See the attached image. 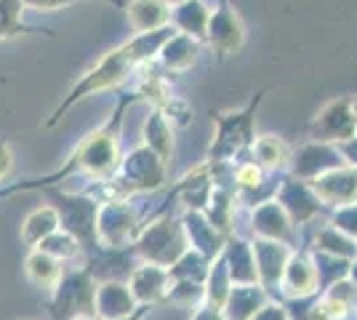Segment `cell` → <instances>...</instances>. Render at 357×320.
I'll list each match as a JSON object with an SVG mask.
<instances>
[{"label": "cell", "mask_w": 357, "mask_h": 320, "mask_svg": "<svg viewBox=\"0 0 357 320\" xmlns=\"http://www.w3.org/2000/svg\"><path fill=\"white\" fill-rule=\"evenodd\" d=\"M253 232L261 241H275V243H288L294 235V222L288 219L283 206L278 200H264L253 211Z\"/></svg>", "instance_id": "13"}, {"label": "cell", "mask_w": 357, "mask_h": 320, "mask_svg": "<svg viewBox=\"0 0 357 320\" xmlns=\"http://www.w3.org/2000/svg\"><path fill=\"white\" fill-rule=\"evenodd\" d=\"M105 3H109V6H123V8H126V3H123V0H105Z\"/></svg>", "instance_id": "38"}, {"label": "cell", "mask_w": 357, "mask_h": 320, "mask_svg": "<svg viewBox=\"0 0 357 320\" xmlns=\"http://www.w3.org/2000/svg\"><path fill=\"white\" fill-rule=\"evenodd\" d=\"M77 320H86V318H77Z\"/></svg>", "instance_id": "41"}, {"label": "cell", "mask_w": 357, "mask_h": 320, "mask_svg": "<svg viewBox=\"0 0 357 320\" xmlns=\"http://www.w3.org/2000/svg\"><path fill=\"white\" fill-rule=\"evenodd\" d=\"M77 248H80L77 241L70 232H61V229H56L54 235H48L43 243L38 245V251H43V254L54 257V259H70V257L77 254Z\"/></svg>", "instance_id": "27"}, {"label": "cell", "mask_w": 357, "mask_h": 320, "mask_svg": "<svg viewBox=\"0 0 357 320\" xmlns=\"http://www.w3.org/2000/svg\"><path fill=\"white\" fill-rule=\"evenodd\" d=\"M278 203L283 206V211L288 213V219L294 222V224H304V222H310L314 213L320 211V200L317 195L312 192V187L310 182H301L296 176H291V179H285L280 184V190H278Z\"/></svg>", "instance_id": "12"}, {"label": "cell", "mask_w": 357, "mask_h": 320, "mask_svg": "<svg viewBox=\"0 0 357 320\" xmlns=\"http://www.w3.org/2000/svg\"><path fill=\"white\" fill-rule=\"evenodd\" d=\"M165 3H168L171 8H176V6H181V3H187V0H165Z\"/></svg>", "instance_id": "37"}, {"label": "cell", "mask_w": 357, "mask_h": 320, "mask_svg": "<svg viewBox=\"0 0 357 320\" xmlns=\"http://www.w3.org/2000/svg\"><path fill=\"white\" fill-rule=\"evenodd\" d=\"M333 227L344 232V235H349V238H357V203L355 206H344V208L336 211Z\"/></svg>", "instance_id": "30"}, {"label": "cell", "mask_w": 357, "mask_h": 320, "mask_svg": "<svg viewBox=\"0 0 357 320\" xmlns=\"http://www.w3.org/2000/svg\"><path fill=\"white\" fill-rule=\"evenodd\" d=\"M344 158L336 144H326V142H307L301 144L296 153L291 155V168L294 176L301 182H312L317 176H323L333 168H342Z\"/></svg>", "instance_id": "9"}, {"label": "cell", "mask_w": 357, "mask_h": 320, "mask_svg": "<svg viewBox=\"0 0 357 320\" xmlns=\"http://www.w3.org/2000/svg\"><path fill=\"white\" fill-rule=\"evenodd\" d=\"M195 320H224V318L219 315V310H213V307H206V310H200V312L195 315Z\"/></svg>", "instance_id": "35"}, {"label": "cell", "mask_w": 357, "mask_h": 320, "mask_svg": "<svg viewBox=\"0 0 357 320\" xmlns=\"http://www.w3.org/2000/svg\"><path fill=\"white\" fill-rule=\"evenodd\" d=\"M248 320H288V315H285L283 307L267 305V307H259Z\"/></svg>", "instance_id": "31"}, {"label": "cell", "mask_w": 357, "mask_h": 320, "mask_svg": "<svg viewBox=\"0 0 357 320\" xmlns=\"http://www.w3.org/2000/svg\"><path fill=\"white\" fill-rule=\"evenodd\" d=\"M310 187H312V192L317 195L320 203L336 206V208L355 206L357 203V168H352V166L333 168V171H328L323 176L312 179Z\"/></svg>", "instance_id": "10"}, {"label": "cell", "mask_w": 357, "mask_h": 320, "mask_svg": "<svg viewBox=\"0 0 357 320\" xmlns=\"http://www.w3.org/2000/svg\"><path fill=\"white\" fill-rule=\"evenodd\" d=\"M253 163L256 166H261L264 171H280V168L291 166V147L285 144L280 137H275V134H261V137H256L253 142Z\"/></svg>", "instance_id": "23"}, {"label": "cell", "mask_w": 357, "mask_h": 320, "mask_svg": "<svg viewBox=\"0 0 357 320\" xmlns=\"http://www.w3.org/2000/svg\"><path fill=\"white\" fill-rule=\"evenodd\" d=\"M136 251L147 259V264H158V267H174L184 254H187V235H184V224L181 222H155L147 227L139 241H136Z\"/></svg>", "instance_id": "5"}, {"label": "cell", "mask_w": 357, "mask_h": 320, "mask_svg": "<svg viewBox=\"0 0 357 320\" xmlns=\"http://www.w3.org/2000/svg\"><path fill=\"white\" fill-rule=\"evenodd\" d=\"M136 102V93L134 96H123L115 107V112H112V118L102 125V128H96L93 134L83 139L80 144H77V150L70 155V163L56 171L54 176H48L45 184H54L64 179V176H70V174H86L91 179H99V182H105L109 179L120 166V123H123V115H126V109Z\"/></svg>", "instance_id": "2"}, {"label": "cell", "mask_w": 357, "mask_h": 320, "mask_svg": "<svg viewBox=\"0 0 357 320\" xmlns=\"http://www.w3.org/2000/svg\"><path fill=\"white\" fill-rule=\"evenodd\" d=\"M280 286L285 289L288 296H310L320 286V273L317 264L304 254H291V259L283 270V280Z\"/></svg>", "instance_id": "17"}, {"label": "cell", "mask_w": 357, "mask_h": 320, "mask_svg": "<svg viewBox=\"0 0 357 320\" xmlns=\"http://www.w3.org/2000/svg\"><path fill=\"white\" fill-rule=\"evenodd\" d=\"M27 277H30L35 286L54 291L61 280L59 259L48 257V254H43V251H32L30 257H27Z\"/></svg>", "instance_id": "25"}, {"label": "cell", "mask_w": 357, "mask_h": 320, "mask_svg": "<svg viewBox=\"0 0 357 320\" xmlns=\"http://www.w3.org/2000/svg\"><path fill=\"white\" fill-rule=\"evenodd\" d=\"M253 248V261H256V275H259V283L261 286H275L283 280V270L288 259H291V251L285 243H275V241H256L251 245Z\"/></svg>", "instance_id": "15"}, {"label": "cell", "mask_w": 357, "mask_h": 320, "mask_svg": "<svg viewBox=\"0 0 357 320\" xmlns=\"http://www.w3.org/2000/svg\"><path fill=\"white\" fill-rule=\"evenodd\" d=\"M8 168H11V150H8V144L0 139V179L8 174Z\"/></svg>", "instance_id": "34"}, {"label": "cell", "mask_w": 357, "mask_h": 320, "mask_svg": "<svg viewBox=\"0 0 357 320\" xmlns=\"http://www.w3.org/2000/svg\"><path fill=\"white\" fill-rule=\"evenodd\" d=\"M206 43L211 46V51L216 54V59L219 61L240 54V48H243V43H245L243 19H240V14L227 3V0H219V6L211 11Z\"/></svg>", "instance_id": "7"}, {"label": "cell", "mask_w": 357, "mask_h": 320, "mask_svg": "<svg viewBox=\"0 0 357 320\" xmlns=\"http://www.w3.org/2000/svg\"><path fill=\"white\" fill-rule=\"evenodd\" d=\"M128 291H131V296H134L136 302L155 305L163 296H168V291H171V273L165 267H158V264H144V267L134 270Z\"/></svg>", "instance_id": "16"}, {"label": "cell", "mask_w": 357, "mask_h": 320, "mask_svg": "<svg viewBox=\"0 0 357 320\" xmlns=\"http://www.w3.org/2000/svg\"><path fill=\"white\" fill-rule=\"evenodd\" d=\"M165 184V163L149 147H136L120 160L118 171L105 179V203L123 200L134 192H152Z\"/></svg>", "instance_id": "4"}, {"label": "cell", "mask_w": 357, "mask_h": 320, "mask_svg": "<svg viewBox=\"0 0 357 320\" xmlns=\"http://www.w3.org/2000/svg\"><path fill=\"white\" fill-rule=\"evenodd\" d=\"M352 107H355V121H357V96H352Z\"/></svg>", "instance_id": "39"}, {"label": "cell", "mask_w": 357, "mask_h": 320, "mask_svg": "<svg viewBox=\"0 0 357 320\" xmlns=\"http://www.w3.org/2000/svg\"><path fill=\"white\" fill-rule=\"evenodd\" d=\"M93 307L105 320H120L131 315L136 310V299L131 296L128 286L123 283H105L99 286L96 296H93Z\"/></svg>", "instance_id": "19"}, {"label": "cell", "mask_w": 357, "mask_h": 320, "mask_svg": "<svg viewBox=\"0 0 357 320\" xmlns=\"http://www.w3.org/2000/svg\"><path fill=\"white\" fill-rule=\"evenodd\" d=\"M357 137V121L352 96H339L331 99L310 125V139L312 142H326V144H344Z\"/></svg>", "instance_id": "6"}, {"label": "cell", "mask_w": 357, "mask_h": 320, "mask_svg": "<svg viewBox=\"0 0 357 320\" xmlns=\"http://www.w3.org/2000/svg\"><path fill=\"white\" fill-rule=\"evenodd\" d=\"M126 16L134 35H147L171 27V6L165 0H131L126 3Z\"/></svg>", "instance_id": "14"}, {"label": "cell", "mask_w": 357, "mask_h": 320, "mask_svg": "<svg viewBox=\"0 0 357 320\" xmlns=\"http://www.w3.org/2000/svg\"><path fill=\"white\" fill-rule=\"evenodd\" d=\"M160 61L168 73H184L190 70L197 56H200V43L190 38V35H181V32H174L168 40L160 48Z\"/></svg>", "instance_id": "20"}, {"label": "cell", "mask_w": 357, "mask_h": 320, "mask_svg": "<svg viewBox=\"0 0 357 320\" xmlns=\"http://www.w3.org/2000/svg\"><path fill=\"white\" fill-rule=\"evenodd\" d=\"M142 134H144V147H149L168 166L174 158V125H171V121L160 109H152L149 118L144 121Z\"/></svg>", "instance_id": "22"}, {"label": "cell", "mask_w": 357, "mask_h": 320, "mask_svg": "<svg viewBox=\"0 0 357 320\" xmlns=\"http://www.w3.org/2000/svg\"><path fill=\"white\" fill-rule=\"evenodd\" d=\"M184 224V232L190 235V243H192V251L203 254V257H219L222 248V235L219 229L211 224L208 219L203 216V211H192L187 213V219L181 222Z\"/></svg>", "instance_id": "21"}, {"label": "cell", "mask_w": 357, "mask_h": 320, "mask_svg": "<svg viewBox=\"0 0 357 320\" xmlns=\"http://www.w3.org/2000/svg\"><path fill=\"white\" fill-rule=\"evenodd\" d=\"M54 291H56V296H54V302H51V315L56 320L83 318L86 305L93 307V296H96V291L91 286L89 273L61 275L59 286Z\"/></svg>", "instance_id": "8"}, {"label": "cell", "mask_w": 357, "mask_h": 320, "mask_svg": "<svg viewBox=\"0 0 357 320\" xmlns=\"http://www.w3.org/2000/svg\"><path fill=\"white\" fill-rule=\"evenodd\" d=\"M144 310H147V307H136V312H131V315H126V318H120V320H142Z\"/></svg>", "instance_id": "36"}, {"label": "cell", "mask_w": 357, "mask_h": 320, "mask_svg": "<svg viewBox=\"0 0 357 320\" xmlns=\"http://www.w3.org/2000/svg\"><path fill=\"white\" fill-rule=\"evenodd\" d=\"M171 35H174L171 27L158 30V32H147V35H134L131 40L120 43V46L112 48V51H107L105 56L96 61L91 70L83 73V77L75 83L73 91L61 99V105L54 109L51 121L45 123V125H56L75 105H80L83 99H89L93 93L109 91V89L123 86V83L131 77V73H134L136 67H142L144 61H149L152 56L160 54V48H163V43Z\"/></svg>", "instance_id": "1"}, {"label": "cell", "mask_w": 357, "mask_h": 320, "mask_svg": "<svg viewBox=\"0 0 357 320\" xmlns=\"http://www.w3.org/2000/svg\"><path fill=\"white\" fill-rule=\"evenodd\" d=\"M19 30V0H0V35Z\"/></svg>", "instance_id": "29"}, {"label": "cell", "mask_w": 357, "mask_h": 320, "mask_svg": "<svg viewBox=\"0 0 357 320\" xmlns=\"http://www.w3.org/2000/svg\"><path fill=\"white\" fill-rule=\"evenodd\" d=\"M32 8H40V11H56V8H67L73 3H83V0H22Z\"/></svg>", "instance_id": "32"}, {"label": "cell", "mask_w": 357, "mask_h": 320, "mask_svg": "<svg viewBox=\"0 0 357 320\" xmlns=\"http://www.w3.org/2000/svg\"><path fill=\"white\" fill-rule=\"evenodd\" d=\"M339 147V153H342L344 163H349L352 168H357V137L349 139V142H344V144H336Z\"/></svg>", "instance_id": "33"}, {"label": "cell", "mask_w": 357, "mask_h": 320, "mask_svg": "<svg viewBox=\"0 0 357 320\" xmlns=\"http://www.w3.org/2000/svg\"><path fill=\"white\" fill-rule=\"evenodd\" d=\"M352 277L357 280V261H355V267H352ZM355 286H357V283H355Z\"/></svg>", "instance_id": "40"}, {"label": "cell", "mask_w": 357, "mask_h": 320, "mask_svg": "<svg viewBox=\"0 0 357 320\" xmlns=\"http://www.w3.org/2000/svg\"><path fill=\"white\" fill-rule=\"evenodd\" d=\"M267 89H259L251 96V102L240 109H224V112H211V121L216 125V134L208 147V163H227L238 158L243 150L253 147L256 142V112L264 102Z\"/></svg>", "instance_id": "3"}, {"label": "cell", "mask_w": 357, "mask_h": 320, "mask_svg": "<svg viewBox=\"0 0 357 320\" xmlns=\"http://www.w3.org/2000/svg\"><path fill=\"white\" fill-rule=\"evenodd\" d=\"M235 182H238L240 190H256L264 182V168L256 166V163H243L235 171Z\"/></svg>", "instance_id": "28"}, {"label": "cell", "mask_w": 357, "mask_h": 320, "mask_svg": "<svg viewBox=\"0 0 357 320\" xmlns=\"http://www.w3.org/2000/svg\"><path fill=\"white\" fill-rule=\"evenodd\" d=\"M96 229L102 235V241L112 248H120L126 245L136 232V219L134 211L128 208L126 200H112L107 203L105 208L99 211V219H96Z\"/></svg>", "instance_id": "11"}, {"label": "cell", "mask_w": 357, "mask_h": 320, "mask_svg": "<svg viewBox=\"0 0 357 320\" xmlns=\"http://www.w3.org/2000/svg\"><path fill=\"white\" fill-rule=\"evenodd\" d=\"M61 224V213L54 208V206H40V208H35V211L24 219V224H22V238H24V243L32 245V248H38V245L43 243L48 235H54Z\"/></svg>", "instance_id": "24"}, {"label": "cell", "mask_w": 357, "mask_h": 320, "mask_svg": "<svg viewBox=\"0 0 357 320\" xmlns=\"http://www.w3.org/2000/svg\"><path fill=\"white\" fill-rule=\"evenodd\" d=\"M317 251H323L328 257H336V259H352V257H357V243L336 227H328L317 235Z\"/></svg>", "instance_id": "26"}, {"label": "cell", "mask_w": 357, "mask_h": 320, "mask_svg": "<svg viewBox=\"0 0 357 320\" xmlns=\"http://www.w3.org/2000/svg\"><path fill=\"white\" fill-rule=\"evenodd\" d=\"M211 8L203 0H187L176 8H171V24L181 35H190L197 43H206V32H208Z\"/></svg>", "instance_id": "18"}]
</instances>
